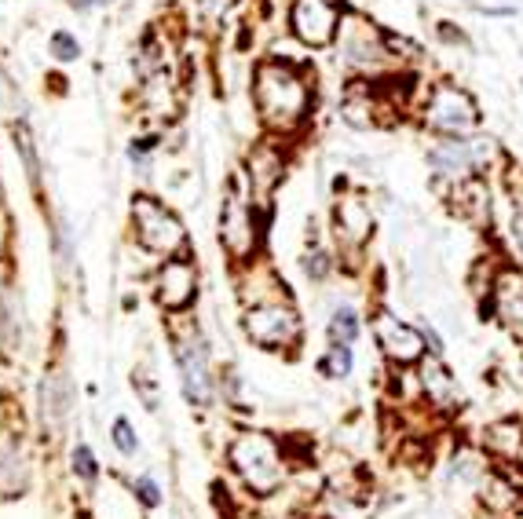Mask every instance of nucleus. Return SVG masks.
I'll list each match as a JSON object with an SVG mask.
<instances>
[{"instance_id":"f8f14e48","label":"nucleus","mask_w":523,"mask_h":519,"mask_svg":"<svg viewBox=\"0 0 523 519\" xmlns=\"http://www.w3.org/2000/svg\"><path fill=\"white\" fill-rule=\"evenodd\" d=\"M414 370H417V388H421L425 403L432 406L436 414H454V410H461V384L439 355L428 351Z\"/></svg>"},{"instance_id":"cd10ccee","label":"nucleus","mask_w":523,"mask_h":519,"mask_svg":"<svg viewBox=\"0 0 523 519\" xmlns=\"http://www.w3.org/2000/svg\"><path fill=\"white\" fill-rule=\"evenodd\" d=\"M74 472H77L81 479H96V472H99V468H96V457H92V450H88L85 443H77V446H74Z\"/></svg>"},{"instance_id":"ddd939ff","label":"nucleus","mask_w":523,"mask_h":519,"mask_svg":"<svg viewBox=\"0 0 523 519\" xmlns=\"http://www.w3.org/2000/svg\"><path fill=\"white\" fill-rule=\"evenodd\" d=\"M198 297V271L187 256H169L158 271V304L165 311L191 308Z\"/></svg>"},{"instance_id":"4be33fe9","label":"nucleus","mask_w":523,"mask_h":519,"mask_svg":"<svg viewBox=\"0 0 523 519\" xmlns=\"http://www.w3.org/2000/svg\"><path fill=\"white\" fill-rule=\"evenodd\" d=\"M363 333V322L352 308H337L330 318V344H355Z\"/></svg>"},{"instance_id":"4468645a","label":"nucleus","mask_w":523,"mask_h":519,"mask_svg":"<svg viewBox=\"0 0 523 519\" xmlns=\"http://www.w3.org/2000/svg\"><path fill=\"white\" fill-rule=\"evenodd\" d=\"M483 454L498 468L523 472V421L520 417H502L483 428Z\"/></svg>"},{"instance_id":"39448f33","label":"nucleus","mask_w":523,"mask_h":519,"mask_svg":"<svg viewBox=\"0 0 523 519\" xmlns=\"http://www.w3.org/2000/svg\"><path fill=\"white\" fill-rule=\"evenodd\" d=\"M220 242L235 264H249L260 249V223L246 194V176H235L220 205Z\"/></svg>"},{"instance_id":"7ed1b4c3","label":"nucleus","mask_w":523,"mask_h":519,"mask_svg":"<svg viewBox=\"0 0 523 519\" xmlns=\"http://www.w3.org/2000/svg\"><path fill=\"white\" fill-rule=\"evenodd\" d=\"M227 465L235 468L238 479L246 483L253 494H275L286 479V461L282 450L271 435L264 432H246L238 435L235 443L227 446Z\"/></svg>"},{"instance_id":"a211bd4d","label":"nucleus","mask_w":523,"mask_h":519,"mask_svg":"<svg viewBox=\"0 0 523 519\" xmlns=\"http://www.w3.org/2000/svg\"><path fill=\"white\" fill-rule=\"evenodd\" d=\"M30 468H26V454L15 435L0 439V498H19L26 490Z\"/></svg>"},{"instance_id":"c756f323","label":"nucleus","mask_w":523,"mask_h":519,"mask_svg":"<svg viewBox=\"0 0 523 519\" xmlns=\"http://www.w3.org/2000/svg\"><path fill=\"white\" fill-rule=\"evenodd\" d=\"M505 191H509L513 212H523V169H509V172H505Z\"/></svg>"},{"instance_id":"a878e982","label":"nucleus","mask_w":523,"mask_h":519,"mask_svg":"<svg viewBox=\"0 0 523 519\" xmlns=\"http://www.w3.org/2000/svg\"><path fill=\"white\" fill-rule=\"evenodd\" d=\"M48 44H52V55L59 59V63H74L77 55H81V44H77V37H70L66 30H55Z\"/></svg>"},{"instance_id":"aec40b11","label":"nucleus","mask_w":523,"mask_h":519,"mask_svg":"<svg viewBox=\"0 0 523 519\" xmlns=\"http://www.w3.org/2000/svg\"><path fill=\"white\" fill-rule=\"evenodd\" d=\"M41 403H44V421L52 432H59L70 414V381H66V373H52L48 381L41 384Z\"/></svg>"},{"instance_id":"b1692460","label":"nucleus","mask_w":523,"mask_h":519,"mask_svg":"<svg viewBox=\"0 0 523 519\" xmlns=\"http://www.w3.org/2000/svg\"><path fill=\"white\" fill-rule=\"evenodd\" d=\"M22 340V315L15 311V293H4V348L15 351Z\"/></svg>"},{"instance_id":"72a5a7b5","label":"nucleus","mask_w":523,"mask_h":519,"mask_svg":"<svg viewBox=\"0 0 523 519\" xmlns=\"http://www.w3.org/2000/svg\"><path fill=\"white\" fill-rule=\"evenodd\" d=\"M99 4H110V0H74V8H77V11L99 8Z\"/></svg>"},{"instance_id":"c85d7f7f","label":"nucleus","mask_w":523,"mask_h":519,"mask_svg":"<svg viewBox=\"0 0 523 519\" xmlns=\"http://www.w3.org/2000/svg\"><path fill=\"white\" fill-rule=\"evenodd\" d=\"M114 446H118L121 454H136L139 439L132 435V424L129 421H114Z\"/></svg>"},{"instance_id":"f3484780","label":"nucleus","mask_w":523,"mask_h":519,"mask_svg":"<svg viewBox=\"0 0 523 519\" xmlns=\"http://www.w3.org/2000/svg\"><path fill=\"white\" fill-rule=\"evenodd\" d=\"M176 359L183 373V392L194 406L213 403V381H209V362H205L202 344H176Z\"/></svg>"},{"instance_id":"f257e3e1","label":"nucleus","mask_w":523,"mask_h":519,"mask_svg":"<svg viewBox=\"0 0 523 519\" xmlns=\"http://www.w3.org/2000/svg\"><path fill=\"white\" fill-rule=\"evenodd\" d=\"M253 103L267 132L293 136L308 125L311 106H315V81L304 63L293 59H264L253 70Z\"/></svg>"},{"instance_id":"9b49d317","label":"nucleus","mask_w":523,"mask_h":519,"mask_svg":"<svg viewBox=\"0 0 523 519\" xmlns=\"http://www.w3.org/2000/svg\"><path fill=\"white\" fill-rule=\"evenodd\" d=\"M483 308L491 311V318L509 337L523 344V267H502L494 275V286Z\"/></svg>"},{"instance_id":"dca6fc26","label":"nucleus","mask_w":523,"mask_h":519,"mask_svg":"<svg viewBox=\"0 0 523 519\" xmlns=\"http://www.w3.org/2000/svg\"><path fill=\"white\" fill-rule=\"evenodd\" d=\"M450 202L461 220L472 227H491V187L483 176H465V180L450 183Z\"/></svg>"},{"instance_id":"f03ea898","label":"nucleus","mask_w":523,"mask_h":519,"mask_svg":"<svg viewBox=\"0 0 523 519\" xmlns=\"http://www.w3.org/2000/svg\"><path fill=\"white\" fill-rule=\"evenodd\" d=\"M421 125L439 139H465L476 136L480 128V103L469 96V88L454 85V81H436L425 88V96L417 103Z\"/></svg>"},{"instance_id":"bb28decb","label":"nucleus","mask_w":523,"mask_h":519,"mask_svg":"<svg viewBox=\"0 0 523 519\" xmlns=\"http://www.w3.org/2000/svg\"><path fill=\"white\" fill-rule=\"evenodd\" d=\"M304 271H308L311 282H322V278L333 271V256L326 249H311L308 260H304Z\"/></svg>"},{"instance_id":"2f4dec72","label":"nucleus","mask_w":523,"mask_h":519,"mask_svg":"<svg viewBox=\"0 0 523 519\" xmlns=\"http://www.w3.org/2000/svg\"><path fill=\"white\" fill-rule=\"evenodd\" d=\"M509 245L523 264V212H513V220H509Z\"/></svg>"},{"instance_id":"473e14b6","label":"nucleus","mask_w":523,"mask_h":519,"mask_svg":"<svg viewBox=\"0 0 523 519\" xmlns=\"http://www.w3.org/2000/svg\"><path fill=\"white\" fill-rule=\"evenodd\" d=\"M198 4H202V11L209 19H224V15H231V8H235L238 0H198Z\"/></svg>"},{"instance_id":"5701e85b","label":"nucleus","mask_w":523,"mask_h":519,"mask_svg":"<svg viewBox=\"0 0 523 519\" xmlns=\"http://www.w3.org/2000/svg\"><path fill=\"white\" fill-rule=\"evenodd\" d=\"M352 366H355V355H352V344H330L326 359L319 362V373L322 377H352Z\"/></svg>"},{"instance_id":"6ab92c4d","label":"nucleus","mask_w":523,"mask_h":519,"mask_svg":"<svg viewBox=\"0 0 523 519\" xmlns=\"http://www.w3.org/2000/svg\"><path fill=\"white\" fill-rule=\"evenodd\" d=\"M282 169H286V161H282V150L275 143H260L249 154V180L260 194H271V187L282 180Z\"/></svg>"},{"instance_id":"7c9ffc66","label":"nucleus","mask_w":523,"mask_h":519,"mask_svg":"<svg viewBox=\"0 0 523 519\" xmlns=\"http://www.w3.org/2000/svg\"><path fill=\"white\" fill-rule=\"evenodd\" d=\"M136 498L143 501V505H150V509H154V505H161L158 483H154L150 476H139V479H136Z\"/></svg>"},{"instance_id":"0eeeda50","label":"nucleus","mask_w":523,"mask_h":519,"mask_svg":"<svg viewBox=\"0 0 523 519\" xmlns=\"http://www.w3.org/2000/svg\"><path fill=\"white\" fill-rule=\"evenodd\" d=\"M246 333L253 344L267 351H289L297 348L300 337H304V326H300V315L282 300H260L246 311Z\"/></svg>"},{"instance_id":"1a4fd4ad","label":"nucleus","mask_w":523,"mask_h":519,"mask_svg":"<svg viewBox=\"0 0 523 519\" xmlns=\"http://www.w3.org/2000/svg\"><path fill=\"white\" fill-rule=\"evenodd\" d=\"M344 8L337 0H293L289 4V33L308 48H330L341 33Z\"/></svg>"},{"instance_id":"9d476101","label":"nucleus","mask_w":523,"mask_h":519,"mask_svg":"<svg viewBox=\"0 0 523 519\" xmlns=\"http://www.w3.org/2000/svg\"><path fill=\"white\" fill-rule=\"evenodd\" d=\"M374 340L381 355L392 362L395 370H410L428 355L425 329H417L414 322L395 318L392 311H377L374 315Z\"/></svg>"},{"instance_id":"423d86ee","label":"nucleus","mask_w":523,"mask_h":519,"mask_svg":"<svg viewBox=\"0 0 523 519\" xmlns=\"http://www.w3.org/2000/svg\"><path fill=\"white\" fill-rule=\"evenodd\" d=\"M494 161V139L483 136H465V139H439L436 147L428 150V165L439 180L458 183L465 176H483Z\"/></svg>"},{"instance_id":"393cba45","label":"nucleus","mask_w":523,"mask_h":519,"mask_svg":"<svg viewBox=\"0 0 523 519\" xmlns=\"http://www.w3.org/2000/svg\"><path fill=\"white\" fill-rule=\"evenodd\" d=\"M15 143H19L22 158H26V172H30V180L37 183V180H41V161H37V150H33L30 128H26V125H15Z\"/></svg>"},{"instance_id":"2eb2a0df","label":"nucleus","mask_w":523,"mask_h":519,"mask_svg":"<svg viewBox=\"0 0 523 519\" xmlns=\"http://www.w3.org/2000/svg\"><path fill=\"white\" fill-rule=\"evenodd\" d=\"M333 234H337V242L348 245V249H363V245L370 242V234H374V212H370V205H366L359 194L337 198Z\"/></svg>"},{"instance_id":"20e7f679","label":"nucleus","mask_w":523,"mask_h":519,"mask_svg":"<svg viewBox=\"0 0 523 519\" xmlns=\"http://www.w3.org/2000/svg\"><path fill=\"white\" fill-rule=\"evenodd\" d=\"M337 48H341V63L359 74L363 81H381V70L395 63L388 55L385 30H377L374 22L359 15V11H344L341 33H337Z\"/></svg>"},{"instance_id":"6e6552de","label":"nucleus","mask_w":523,"mask_h":519,"mask_svg":"<svg viewBox=\"0 0 523 519\" xmlns=\"http://www.w3.org/2000/svg\"><path fill=\"white\" fill-rule=\"evenodd\" d=\"M132 223H136V238L143 249L161 256H176L187 245L183 223L154 198H136L132 202Z\"/></svg>"},{"instance_id":"412c9836","label":"nucleus","mask_w":523,"mask_h":519,"mask_svg":"<svg viewBox=\"0 0 523 519\" xmlns=\"http://www.w3.org/2000/svg\"><path fill=\"white\" fill-rule=\"evenodd\" d=\"M143 103H147L154 114H172V110H176V99H172V74H165V70L147 74Z\"/></svg>"}]
</instances>
